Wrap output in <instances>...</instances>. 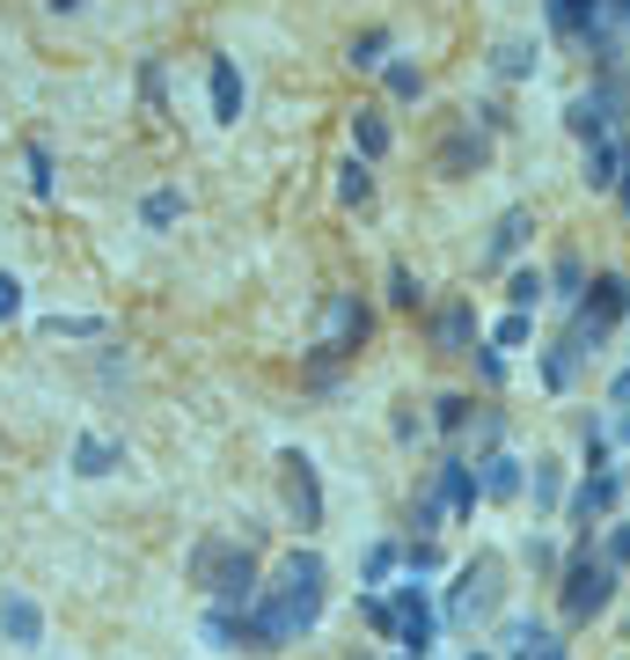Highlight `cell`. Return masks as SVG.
<instances>
[{
	"label": "cell",
	"instance_id": "cell-1",
	"mask_svg": "<svg viewBox=\"0 0 630 660\" xmlns=\"http://www.w3.org/2000/svg\"><path fill=\"white\" fill-rule=\"evenodd\" d=\"M323 580H330V572H323L315 551H287L279 580L257 587V602L243 610V653H279V646H293V638L323 616Z\"/></svg>",
	"mask_w": 630,
	"mask_h": 660
},
{
	"label": "cell",
	"instance_id": "cell-2",
	"mask_svg": "<svg viewBox=\"0 0 630 660\" xmlns=\"http://www.w3.org/2000/svg\"><path fill=\"white\" fill-rule=\"evenodd\" d=\"M191 587H206L228 610H249L257 602V543L243 536H198L191 543Z\"/></svg>",
	"mask_w": 630,
	"mask_h": 660
},
{
	"label": "cell",
	"instance_id": "cell-3",
	"mask_svg": "<svg viewBox=\"0 0 630 660\" xmlns=\"http://www.w3.org/2000/svg\"><path fill=\"white\" fill-rule=\"evenodd\" d=\"M616 572H623V565L608 558V551H594V536L572 543V558H564V580H558V610H564V624H594V616L616 602Z\"/></svg>",
	"mask_w": 630,
	"mask_h": 660
},
{
	"label": "cell",
	"instance_id": "cell-4",
	"mask_svg": "<svg viewBox=\"0 0 630 660\" xmlns=\"http://www.w3.org/2000/svg\"><path fill=\"white\" fill-rule=\"evenodd\" d=\"M366 323H374V316H366L360 293H330V301H323V331H315V345H308V382H315V390H330V382H338V367L366 345Z\"/></svg>",
	"mask_w": 630,
	"mask_h": 660
},
{
	"label": "cell",
	"instance_id": "cell-5",
	"mask_svg": "<svg viewBox=\"0 0 630 660\" xmlns=\"http://www.w3.org/2000/svg\"><path fill=\"white\" fill-rule=\"evenodd\" d=\"M499 602H506V558H499V551H477V558L455 572L447 610H440V616H447L455 632H477L485 616H499Z\"/></svg>",
	"mask_w": 630,
	"mask_h": 660
},
{
	"label": "cell",
	"instance_id": "cell-6",
	"mask_svg": "<svg viewBox=\"0 0 630 660\" xmlns=\"http://www.w3.org/2000/svg\"><path fill=\"white\" fill-rule=\"evenodd\" d=\"M623 316H630V279L623 271H594L586 293H580V309H572V338H580L586 352H602L608 331H616Z\"/></svg>",
	"mask_w": 630,
	"mask_h": 660
},
{
	"label": "cell",
	"instance_id": "cell-7",
	"mask_svg": "<svg viewBox=\"0 0 630 660\" xmlns=\"http://www.w3.org/2000/svg\"><path fill=\"white\" fill-rule=\"evenodd\" d=\"M388 638L404 646V660H425L440 638V616H433V594L418 580H404L396 594H388Z\"/></svg>",
	"mask_w": 630,
	"mask_h": 660
},
{
	"label": "cell",
	"instance_id": "cell-8",
	"mask_svg": "<svg viewBox=\"0 0 630 660\" xmlns=\"http://www.w3.org/2000/svg\"><path fill=\"white\" fill-rule=\"evenodd\" d=\"M279 485H287V513L293 521H301V529H323V477H315V463L301 455V448L279 455Z\"/></svg>",
	"mask_w": 630,
	"mask_h": 660
},
{
	"label": "cell",
	"instance_id": "cell-9",
	"mask_svg": "<svg viewBox=\"0 0 630 660\" xmlns=\"http://www.w3.org/2000/svg\"><path fill=\"white\" fill-rule=\"evenodd\" d=\"M433 491H440V507H447V521H469L477 499H485V477H477L469 455H447V463L433 470Z\"/></svg>",
	"mask_w": 630,
	"mask_h": 660
},
{
	"label": "cell",
	"instance_id": "cell-10",
	"mask_svg": "<svg viewBox=\"0 0 630 660\" xmlns=\"http://www.w3.org/2000/svg\"><path fill=\"white\" fill-rule=\"evenodd\" d=\"M616 499H623V470H594L580 491H572V507H564V521L580 529V536H594V521L602 513H616Z\"/></svg>",
	"mask_w": 630,
	"mask_h": 660
},
{
	"label": "cell",
	"instance_id": "cell-11",
	"mask_svg": "<svg viewBox=\"0 0 630 660\" xmlns=\"http://www.w3.org/2000/svg\"><path fill=\"white\" fill-rule=\"evenodd\" d=\"M433 162H440V176H477V170L491 162V132H485L477 118H462L455 132L440 140V154H433Z\"/></svg>",
	"mask_w": 630,
	"mask_h": 660
},
{
	"label": "cell",
	"instance_id": "cell-12",
	"mask_svg": "<svg viewBox=\"0 0 630 660\" xmlns=\"http://www.w3.org/2000/svg\"><path fill=\"white\" fill-rule=\"evenodd\" d=\"M425 338H433V352H477V301H440L433 323H425Z\"/></svg>",
	"mask_w": 630,
	"mask_h": 660
},
{
	"label": "cell",
	"instance_id": "cell-13",
	"mask_svg": "<svg viewBox=\"0 0 630 660\" xmlns=\"http://www.w3.org/2000/svg\"><path fill=\"white\" fill-rule=\"evenodd\" d=\"M623 170H630V140H623V132H608V140L586 147V192H616Z\"/></svg>",
	"mask_w": 630,
	"mask_h": 660
},
{
	"label": "cell",
	"instance_id": "cell-14",
	"mask_svg": "<svg viewBox=\"0 0 630 660\" xmlns=\"http://www.w3.org/2000/svg\"><path fill=\"white\" fill-rule=\"evenodd\" d=\"M528 228H535V213H528V206H506V213L491 220V243H485V257H477V265H485V271H499V265L513 257V250L528 243Z\"/></svg>",
	"mask_w": 630,
	"mask_h": 660
},
{
	"label": "cell",
	"instance_id": "cell-15",
	"mask_svg": "<svg viewBox=\"0 0 630 660\" xmlns=\"http://www.w3.org/2000/svg\"><path fill=\"white\" fill-rule=\"evenodd\" d=\"M586 360H594V352H586V345L580 338H572V331H564V338L558 345H550V352H542V390H572V382H580V374H586Z\"/></svg>",
	"mask_w": 630,
	"mask_h": 660
},
{
	"label": "cell",
	"instance_id": "cell-16",
	"mask_svg": "<svg viewBox=\"0 0 630 660\" xmlns=\"http://www.w3.org/2000/svg\"><path fill=\"white\" fill-rule=\"evenodd\" d=\"M485 499H521V491H528V463H521V455H506V448H499V455H485Z\"/></svg>",
	"mask_w": 630,
	"mask_h": 660
},
{
	"label": "cell",
	"instance_id": "cell-17",
	"mask_svg": "<svg viewBox=\"0 0 630 660\" xmlns=\"http://www.w3.org/2000/svg\"><path fill=\"white\" fill-rule=\"evenodd\" d=\"M206 89H213V118H220V125H235V118H243V73H235V59H213Z\"/></svg>",
	"mask_w": 630,
	"mask_h": 660
},
{
	"label": "cell",
	"instance_id": "cell-18",
	"mask_svg": "<svg viewBox=\"0 0 630 660\" xmlns=\"http://www.w3.org/2000/svg\"><path fill=\"white\" fill-rule=\"evenodd\" d=\"M594 23H602V0H550V30L572 37V45H586Z\"/></svg>",
	"mask_w": 630,
	"mask_h": 660
},
{
	"label": "cell",
	"instance_id": "cell-19",
	"mask_svg": "<svg viewBox=\"0 0 630 660\" xmlns=\"http://www.w3.org/2000/svg\"><path fill=\"white\" fill-rule=\"evenodd\" d=\"M0 632L15 638V646H37V638H45V616H37V602H30V594H8V602H0Z\"/></svg>",
	"mask_w": 630,
	"mask_h": 660
},
{
	"label": "cell",
	"instance_id": "cell-20",
	"mask_svg": "<svg viewBox=\"0 0 630 660\" xmlns=\"http://www.w3.org/2000/svg\"><path fill=\"white\" fill-rule=\"evenodd\" d=\"M477 418H485V404H477V396H440V404H433V426L447 440H469V433H477Z\"/></svg>",
	"mask_w": 630,
	"mask_h": 660
},
{
	"label": "cell",
	"instance_id": "cell-21",
	"mask_svg": "<svg viewBox=\"0 0 630 660\" xmlns=\"http://www.w3.org/2000/svg\"><path fill=\"white\" fill-rule=\"evenodd\" d=\"M535 67H542V51H535L528 37H506V45H491V73H499V81H528Z\"/></svg>",
	"mask_w": 630,
	"mask_h": 660
},
{
	"label": "cell",
	"instance_id": "cell-22",
	"mask_svg": "<svg viewBox=\"0 0 630 660\" xmlns=\"http://www.w3.org/2000/svg\"><path fill=\"white\" fill-rule=\"evenodd\" d=\"M118 463H125V448H118V440L81 433V448H73V470H81V477H110Z\"/></svg>",
	"mask_w": 630,
	"mask_h": 660
},
{
	"label": "cell",
	"instance_id": "cell-23",
	"mask_svg": "<svg viewBox=\"0 0 630 660\" xmlns=\"http://www.w3.org/2000/svg\"><path fill=\"white\" fill-rule=\"evenodd\" d=\"M352 147H360V162H382L388 154V118L382 111H360V118H352Z\"/></svg>",
	"mask_w": 630,
	"mask_h": 660
},
{
	"label": "cell",
	"instance_id": "cell-24",
	"mask_svg": "<svg viewBox=\"0 0 630 660\" xmlns=\"http://www.w3.org/2000/svg\"><path fill=\"white\" fill-rule=\"evenodd\" d=\"M558 491H564V463H535V470H528V499H535V513L558 507Z\"/></svg>",
	"mask_w": 630,
	"mask_h": 660
},
{
	"label": "cell",
	"instance_id": "cell-25",
	"mask_svg": "<svg viewBox=\"0 0 630 660\" xmlns=\"http://www.w3.org/2000/svg\"><path fill=\"white\" fill-rule=\"evenodd\" d=\"M338 198H345V206H366V198H374V162L352 154V162L338 170Z\"/></svg>",
	"mask_w": 630,
	"mask_h": 660
},
{
	"label": "cell",
	"instance_id": "cell-26",
	"mask_svg": "<svg viewBox=\"0 0 630 660\" xmlns=\"http://www.w3.org/2000/svg\"><path fill=\"white\" fill-rule=\"evenodd\" d=\"M388 96H396V103H418V96H425V73H418L411 67V59H388Z\"/></svg>",
	"mask_w": 630,
	"mask_h": 660
},
{
	"label": "cell",
	"instance_id": "cell-27",
	"mask_svg": "<svg viewBox=\"0 0 630 660\" xmlns=\"http://www.w3.org/2000/svg\"><path fill=\"white\" fill-rule=\"evenodd\" d=\"M521 558H528L535 580H564V558H558V543H550V536H528V551H521Z\"/></svg>",
	"mask_w": 630,
	"mask_h": 660
},
{
	"label": "cell",
	"instance_id": "cell-28",
	"mask_svg": "<svg viewBox=\"0 0 630 660\" xmlns=\"http://www.w3.org/2000/svg\"><path fill=\"white\" fill-rule=\"evenodd\" d=\"M396 565H404V543H374V551H366V565H360V580L366 587H388V572H396Z\"/></svg>",
	"mask_w": 630,
	"mask_h": 660
},
{
	"label": "cell",
	"instance_id": "cell-29",
	"mask_svg": "<svg viewBox=\"0 0 630 660\" xmlns=\"http://www.w3.org/2000/svg\"><path fill=\"white\" fill-rule=\"evenodd\" d=\"M580 455H586V477H594V470H608V455H616V433L586 418V433H580Z\"/></svg>",
	"mask_w": 630,
	"mask_h": 660
},
{
	"label": "cell",
	"instance_id": "cell-30",
	"mask_svg": "<svg viewBox=\"0 0 630 660\" xmlns=\"http://www.w3.org/2000/svg\"><path fill=\"white\" fill-rule=\"evenodd\" d=\"M535 338V323H528V309H506V316L491 323V345H499V352H513V345H528Z\"/></svg>",
	"mask_w": 630,
	"mask_h": 660
},
{
	"label": "cell",
	"instance_id": "cell-31",
	"mask_svg": "<svg viewBox=\"0 0 630 660\" xmlns=\"http://www.w3.org/2000/svg\"><path fill=\"white\" fill-rule=\"evenodd\" d=\"M550 287H558L564 301H572V309H580V293H586V265H580V257H572V250H564L558 265H550Z\"/></svg>",
	"mask_w": 630,
	"mask_h": 660
},
{
	"label": "cell",
	"instance_id": "cell-32",
	"mask_svg": "<svg viewBox=\"0 0 630 660\" xmlns=\"http://www.w3.org/2000/svg\"><path fill=\"white\" fill-rule=\"evenodd\" d=\"M352 67H360V73L388 67V30H360V37H352Z\"/></svg>",
	"mask_w": 630,
	"mask_h": 660
},
{
	"label": "cell",
	"instance_id": "cell-33",
	"mask_svg": "<svg viewBox=\"0 0 630 660\" xmlns=\"http://www.w3.org/2000/svg\"><path fill=\"white\" fill-rule=\"evenodd\" d=\"M513 309H535V301H542V293H550V271H535V265H521L513 271Z\"/></svg>",
	"mask_w": 630,
	"mask_h": 660
},
{
	"label": "cell",
	"instance_id": "cell-34",
	"mask_svg": "<svg viewBox=\"0 0 630 660\" xmlns=\"http://www.w3.org/2000/svg\"><path fill=\"white\" fill-rule=\"evenodd\" d=\"M176 213H184V192H147V206H140L147 228H170Z\"/></svg>",
	"mask_w": 630,
	"mask_h": 660
},
{
	"label": "cell",
	"instance_id": "cell-35",
	"mask_svg": "<svg viewBox=\"0 0 630 660\" xmlns=\"http://www.w3.org/2000/svg\"><path fill=\"white\" fill-rule=\"evenodd\" d=\"M388 301H396V309H418V279H411V265H388Z\"/></svg>",
	"mask_w": 630,
	"mask_h": 660
},
{
	"label": "cell",
	"instance_id": "cell-36",
	"mask_svg": "<svg viewBox=\"0 0 630 660\" xmlns=\"http://www.w3.org/2000/svg\"><path fill=\"white\" fill-rule=\"evenodd\" d=\"M440 521H447V507H440V491H418V507H411V529H425V536H433Z\"/></svg>",
	"mask_w": 630,
	"mask_h": 660
},
{
	"label": "cell",
	"instance_id": "cell-37",
	"mask_svg": "<svg viewBox=\"0 0 630 660\" xmlns=\"http://www.w3.org/2000/svg\"><path fill=\"white\" fill-rule=\"evenodd\" d=\"M404 565H411V580H418V572H433V565H440V551L425 536H411V543H404Z\"/></svg>",
	"mask_w": 630,
	"mask_h": 660
},
{
	"label": "cell",
	"instance_id": "cell-38",
	"mask_svg": "<svg viewBox=\"0 0 630 660\" xmlns=\"http://www.w3.org/2000/svg\"><path fill=\"white\" fill-rule=\"evenodd\" d=\"M535 638H542V624H535V616H513V624H506V646H513V653H528Z\"/></svg>",
	"mask_w": 630,
	"mask_h": 660
},
{
	"label": "cell",
	"instance_id": "cell-39",
	"mask_svg": "<svg viewBox=\"0 0 630 660\" xmlns=\"http://www.w3.org/2000/svg\"><path fill=\"white\" fill-rule=\"evenodd\" d=\"M469 360H477V374H485V382H506V360H499V345H477Z\"/></svg>",
	"mask_w": 630,
	"mask_h": 660
},
{
	"label": "cell",
	"instance_id": "cell-40",
	"mask_svg": "<svg viewBox=\"0 0 630 660\" xmlns=\"http://www.w3.org/2000/svg\"><path fill=\"white\" fill-rule=\"evenodd\" d=\"M30 184H37V192H51V154H45V140H30Z\"/></svg>",
	"mask_w": 630,
	"mask_h": 660
},
{
	"label": "cell",
	"instance_id": "cell-41",
	"mask_svg": "<svg viewBox=\"0 0 630 660\" xmlns=\"http://www.w3.org/2000/svg\"><path fill=\"white\" fill-rule=\"evenodd\" d=\"M45 331H59V338H96V316H51Z\"/></svg>",
	"mask_w": 630,
	"mask_h": 660
},
{
	"label": "cell",
	"instance_id": "cell-42",
	"mask_svg": "<svg viewBox=\"0 0 630 660\" xmlns=\"http://www.w3.org/2000/svg\"><path fill=\"white\" fill-rule=\"evenodd\" d=\"M15 309H23V279H15V271H0V316H15Z\"/></svg>",
	"mask_w": 630,
	"mask_h": 660
},
{
	"label": "cell",
	"instance_id": "cell-43",
	"mask_svg": "<svg viewBox=\"0 0 630 660\" xmlns=\"http://www.w3.org/2000/svg\"><path fill=\"white\" fill-rule=\"evenodd\" d=\"M360 616H366V624H374V632L388 638V594H366V602H360Z\"/></svg>",
	"mask_w": 630,
	"mask_h": 660
},
{
	"label": "cell",
	"instance_id": "cell-44",
	"mask_svg": "<svg viewBox=\"0 0 630 660\" xmlns=\"http://www.w3.org/2000/svg\"><path fill=\"white\" fill-rule=\"evenodd\" d=\"M608 558L630 565V521H616V529H608Z\"/></svg>",
	"mask_w": 630,
	"mask_h": 660
},
{
	"label": "cell",
	"instance_id": "cell-45",
	"mask_svg": "<svg viewBox=\"0 0 630 660\" xmlns=\"http://www.w3.org/2000/svg\"><path fill=\"white\" fill-rule=\"evenodd\" d=\"M140 96H147V103H162V67H154V59L140 67Z\"/></svg>",
	"mask_w": 630,
	"mask_h": 660
},
{
	"label": "cell",
	"instance_id": "cell-46",
	"mask_svg": "<svg viewBox=\"0 0 630 660\" xmlns=\"http://www.w3.org/2000/svg\"><path fill=\"white\" fill-rule=\"evenodd\" d=\"M521 660H564V646H558V638H550V632H542V638H535V646H528V653H521Z\"/></svg>",
	"mask_w": 630,
	"mask_h": 660
},
{
	"label": "cell",
	"instance_id": "cell-47",
	"mask_svg": "<svg viewBox=\"0 0 630 660\" xmlns=\"http://www.w3.org/2000/svg\"><path fill=\"white\" fill-rule=\"evenodd\" d=\"M602 23H630V0H602Z\"/></svg>",
	"mask_w": 630,
	"mask_h": 660
},
{
	"label": "cell",
	"instance_id": "cell-48",
	"mask_svg": "<svg viewBox=\"0 0 630 660\" xmlns=\"http://www.w3.org/2000/svg\"><path fill=\"white\" fill-rule=\"evenodd\" d=\"M608 396H616V412H630V367L616 374V390H608Z\"/></svg>",
	"mask_w": 630,
	"mask_h": 660
},
{
	"label": "cell",
	"instance_id": "cell-49",
	"mask_svg": "<svg viewBox=\"0 0 630 660\" xmlns=\"http://www.w3.org/2000/svg\"><path fill=\"white\" fill-rule=\"evenodd\" d=\"M616 440H623V448H630V412H623V418H616Z\"/></svg>",
	"mask_w": 630,
	"mask_h": 660
},
{
	"label": "cell",
	"instance_id": "cell-50",
	"mask_svg": "<svg viewBox=\"0 0 630 660\" xmlns=\"http://www.w3.org/2000/svg\"><path fill=\"white\" fill-rule=\"evenodd\" d=\"M616 198H623V213H630V170H623V184H616Z\"/></svg>",
	"mask_w": 630,
	"mask_h": 660
},
{
	"label": "cell",
	"instance_id": "cell-51",
	"mask_svg": "<svg viewBox=\"0 0 630 660\" xmlns=\"http://www.w3.org/2000/svg\"><path fill=\"white\" fill-rule=\"evenodd\" d=\"M513 660H521V653H513Z\"/></svg>",
	"mask_w": 630,
	"mask_h": 660
}]
</instances>
